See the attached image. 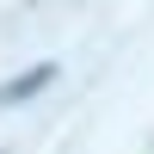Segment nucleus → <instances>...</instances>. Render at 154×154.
<instances>
[{
  "label": "nucleus",
  "mask_w": 154,
  "mask_h": 154,
  "mask_svg": "<svg viewBox=\"0 0 154 154\" xmlns=\"http://www.w3.org/2000/svg\"><path fill=\"white\" fill-rule=\"evenodd\" d=\"M56 80V62H37V68H19L6 86H0V105H19V99H31V93H43V86Z\"/></svg>",
  "instance_id": "obj_1"
}]
</instances>
